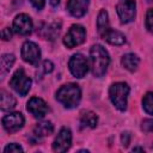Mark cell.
Wrapping results in <instances>:
<instances>
[{"instance_id":"cell-18","label":"cell","mask_w":153,"mask_h":153,"mask_svg":"<svg viewBox=\"0 0 153 153\" xmlns=\"http://www.w3.org/2000/svg\"><path fill=\"white\" fill-rule=\"evenodd\" d=\"M98 117L93 111H85L81 115L80 124L82 128H94L97 126Z\"/></svg>"},{"instance_id":"cell-27","label":"cell","mask_w":153,"mask_h":153,"mask_svg":"<svg viewBox=\"0 0 153 153\" xmlns=\"http://www.w3.org/2000/svg\"><path fill=\"white\" fill-rule=\"evenodd\" d=\"M121 141H122L123 147H127L130 142V133L129 131H123L122 135H121Z\"/></svg>"},{"instance_id":"cell-28","label":"cell","mask_w":153,"mask_h":153,"mask_svg":"<svg viewBox=\"0 0 153 153\" xmlns=\"http://www.w3.org/2000/svg\"><path fill=\"white\" fill-rule=\"evenodd\" d=\"M30 2H31V5L36 8V10H42L43 7H44V5H45V0H30Z\"/></svg>"},{"instance_id":"cell-15","label":"cell","mask_w":153,"mask_h":153,"mask_svg":"<svg viewBox=\"0 0 153 153\" xmlns=\"http://www.w3.org/2000/svg\"><path fill=\"white\" fill-rule=\"evenodd\" d=\"M121 63H122V66H123L127 71H129V72H135V71L137 69V67H139L140 59H139V56H137L136 54H134V53H128V54H126V55L122 56Z\"/></svg>"},{"instance_id":"cell-17","label":"cell","mask_w":153,"mask_h":153,"mask_svg":"<svg viewBox=\"0 0 153 153\" xmlns=\"http://www.w3.org/2000/svg\"><path fill=\"white\" fill-rule=\"evenodd\" d=\"M16 106V98L6 92V91H1L0 92V108L2 111H11L12 109H14Z\"/></svg>"},{"instance_id":"cell-1","label":"cell","mask_w":153,"mask_h":153,"mask_svg":"<svg viewBox=\"0 0 153 153\" xmlns=\"http://www.w3.org/2000/svg\"><path fill=\"white\" fill-rule=\"evenodd\" d=\"M90 57H91V66L92 73L96 78H102L109 67L110 56L106 49L100 44H93L90 49Z\"/></svg>"},{"instance_id":"cell-5","label":"cell","mask_w":153,"mask_h":153,"mask_svg":"<svg viewBox=\"0 0 153 153\" xmlns=\"http://www.w3.org/2000/svg\"><path fill=\"white\" fill-rule=\"evenodd\" d=\"M86 39V30L82 25L80 24H74L69 27V30L67 31V33L63 37V44L72 49L76 45H80L85 42Z\"/></svg>"},{"instance_id":"cell-19","label":"cell","mask_w":153,"mask_h":153,"mask_svg":"<svg viewBox=\"0 0 153 153\" xmlns=\"http://www.w3.org/2000/svg\"><path fill=\"white\" fill-rule=\"evenodd\" d=\"M109 16L105 10H100L97 17V29L99 35H103L108 29H109Z\"/></svg>"},{"instance_id":"cell-23","label":"cell","mask_w":153,"mask_h":153,"mask_svg":"<svg viewBox=\"0 0 153 153\" xmlns=\"http://www.w3.org/2000/svg\"><path fill=\"white\" fill-rule=\"evenodd\" d=\"M145 24H146V29L153 33V8H149L146 13V20H145Z\"/></svg>"},{"instance_id":"cell-7","label":"cell","mask_w":153,"mask_h":153,"mask_svg":"<svg viewBox=\"0 0 153 153\" xmlns=\"http://www.w3.org/2000/svg\"><path fill=\"white\" fill-rule=\"evenodd\" d=\"M22 57L25 62L37 66L39 60H41V50L39 47L31 41H26L24 42V44L22 45V50H20Z\"/></svg>"},{"instance_id":"cell-6","label":"cell","mask_w":153,"mask_h":153,"mask_svg":"<svg viewBox=\"0 0 153 153\" xmlns=\"http://www.w3.org/2000/svg\"><path fill=\"white\" fill-rule=\"evenodd\" d=\"M68 67L71 73L73 74V76L75 78H84L86 75V73L88 72V62L86 60V57L82 54H74L68 62Z\"/></svg>"},{"instance_id":"cell-21","label":"cell","mask_w":153,"mask_h":153,"mask_svg":"<svg viewBox=\"0 0 153 153\" xmlns=\"http://www.w3.org/2000/svg\"><path fill=\"white\" fill-rule=\"evenodd\" d=\"M14 61H16V57H14L13 54H4L1 56V62H0L1 75H5L6 73L10 72V69L12 68Z\"/></svg>"},{"instance_id":"cell-4","label":"cell","mask_w":153,"mask_h":153,"mask_svg":"<svg viewBox=\"0 0 153 153\" xmlns=\"http://www.w3.org/2000/svg\"><path fill=\"white\" fill-rule=\"evenodd\" d=\"M31 84H32L31 78L25 74L23 68L17 69L10 80V86L22 97H24L29 93V91L31 88Z\"/></svg>"},{"instance_id":"cell-20","label":"cell","mask_w":153,"mask_h":153,"mask_svg":"<svg viewBox=\"0 0 153 153\" xmlns=\"http://www.w3.org/2000/svg\"><path fill=\"white\" fill-rule=\"evenodd\" d=\"M59 32H60V24L57 25L56 23L48 24V25H45V27L41 29V35L45 39H54L56 37V35H59Z\"/></svg>"},{"instance_id":"cell-12","label":"cell","mask_w":153,"mask_h":153,"mask_svg":"<svg viewBox=\"0 0 153 153\" xmlns=\"http://www.w3.org/2000/svg\"><path fill=\"white\" fill-rule=\"evenodd\" d=\"M26 109L36 118H43L49 110L48 104L42 98H38V97L30 98L26 104Z\"/></svg>"},{"instance_id":"cell-13","label":"cell","mask_w":153,"mask_h":153,"mask_svg":"<svg viewBox=\"0 0 153 153\" xmlns=\"http://www.w3.org/2000/svg\"><path fill=\"white\" fill-rule=\"evenodd\" d=\"M88 5H90V0H68L67 10L73 17L80 18L86 14Z\"/></svg>"},{"instance_id":"cell-8","label":"cell","mask_w":153,"mask_h":153,"mask_svg":"<svg viewBox=\"0 0 153 153\" xmlns=\"http://www.w3.org/2000/svg\"><path fill=\"white\" fill-rule=\"evenodd\" d=\"M135 8H136L135 0H120L116 10L121 22L124 24L133 22L135 18Z\"/></svg>"},{"instance_id":"cell-14","label":"cell","mask_w":153,"mask_h":153,"mask_svg":"<svg viewBox=\"0 0 153 153\" xmlns=\"http://www.w3.org/2000/svg\"><path fill=\"white\" fill-rule=\"evenodd\" d=\"M100 37L104 41H106L108 43L112 44V45H122L127 41L126 39V36L122 32H120L117 30H112L111 27H109L103 35H100Z\"/></svg>"},{"instance_id":"cell-26","label":"cell","mask_w":153,"mask_h":153,"mask_svg":"<svg viewBox=\"0 0 153 153\" xmlns=\"http://www.w3.org/2000/svg\"><path fill=\"white\" fill-rule=\"evenodd\" d=\"M42 69H43V73H51L54 69V63L49 60H45L42 63Z\"/></svg>"},{"instance_id":"cell-25","label":"cell","mask_w":153,"mask_h":153,"mask_svg":"<svg viewBox=\"0 0 153 153\" xmlns=\"http://www.w3.org/2000/svg\"><path fill=\"white\" fill-rule=\"evenodd\" d=\"M141 129L147 133H153V118L143 120L141 123Z\"/></svg>"},{"instance_id":"cell-9","label":"cell","mask_w":153,"mask_h":153,"mask_svg":"<svg viewBox=\"0 0 153 153\" xmlns=\"http://www.w3.org/2000/svg\"><path fill=\"white\" fill-rule=\"evenodd\" d=\"M24 123H25V120L20 112H11L2 117V127L10 134H13L20 130Z\"/></svg>"},{"instance_id":"cell-24","label":"cell","mask_w":153,"mask_h":153,"mask_svg":"<svg viewBox=\"0 0 153 153\" xmlns=\"http://www.w3.org/2000/svg\"><path fill=\"white\" fill-rule=\"evenodd\" d=\"M4 152H5V153H17V152H23V147L19 146L18 143H16V142H12V143H8V145L4 148Z\"/></svg>"},{"instance_id":"cell-10","label":"cell","mask_w":153,"mask_h":153,"mask_svg":"<svg viewBox=\"0 0 153 153\" xmlns=\"http://www.w3.org/2000/svg\"><path fill=\"white\" fill-rule=\"evenodd\" d=\"M72 145V133L68 128L63 127L56 135L54 142H53V149L57 153H63L69 149Z\"/></svg>"},{"instance_id":"cell-3","label":"cell","mask_w":153,"mask_h":153,"mask_svg":"<svg viewBox=\"0 0 153 153\" xmlns=\"http://www.w3.org/2000/svg\"><path fill=\"white\" fill-rule=\"evenodd\" d=\"M129 86L126 82H115L109 88V97L111 103L120 111L127 110L128 96H129Z\"/></svg>"},{"instance_id":"cell-22","label":"cell","mask_w":153,"mask_h":153,"mask_svg":"<svg viewBox=\"0 0 153 153\" xmlns=\"http://www.w3.org/2000/svg\"><path fill=\"white\" fill-rule=\"evenodd\" d=\"M142 108L148 115H153V92H147L143 96Z\"/></svg>"},{"instance_id":"cell-2","label":"cell","mask_w":153,"mask_h":153,"mask_svg":"<svg viewBox=\"0 0 153 153\" xmlns=\"http://www.w3.org/2000/svg\"><path fill=\"white\" fill-rule=\"evenodd\" d=\"M81 99V90L76 84L69 82L61 86L56 92V100L66 109H74L79 105Z\"/></svg>"},{"instance_id":"cell-31","label":"cell","mask_w":153,"mask_h":153,"mask_svg":"<svg viewBox=\"0 0 153 153\" xmlns=\"http://www.w3.org/2000/svg\"><path fill=\"white\" fill-rule=\"evenodd\" d=\"M136 151H141V152H143V148H141V147H134V148H133V152H136Z\"/></svg>"},{"instance_id":"cell-16","label":"cell","mask_w":153,"mask_h":153,"mask_svg":"<svg viewBox=\"0 0 153 153\" xmlns=\"http://www.w3.org/2000/svg\"><path fill=\"white\" fill-rule=\"evenodd\" d=\"M54 131V126L50 121H43L36 124V127L33 128V135L36 137H44V136H49L50 134H53Z\"/></svg>"},{"instance_id":"cell-30","label":"cell","mask_w":153,"mask_h":153,"mask_svg":"<svg viewBox=\"0 0 153 153\" xmlns=\"http://www.w3.org/2000/svg\"><path fill=\"white\" fill-rule=\"evenodd\" d=\"M49 2H50V5H51V6H54V7H55V6H57V5L60 4V0H49Z\"/></svg>"},{"instance_id":"cell-29","label":"cell","mask_w":153,"mask_h":153,"mask_svg":"<svg viewBox=\"0 0 153 153\" xmlns=\"http://www.w3.org/2000/svg\"><path fill=\"white\" fill-rule=\"evenodd\" d=\"M1 37H2L4 41L11 39V37H12V30H11L10 27H5V29L2 30V32H1Z\"/></svg>"},{"instance_id":"cell-11","label":"cell","mask_w":153,"mask_h":153,"mask_svg":"<svg viewBox=\"0 0 153 153\" xmlns=\"http://www.w3.org/2000/svg\"><path fill=\"white\" fill-rule=\"evenodd\" d=\"M32 20L27 14L20 13L13 19V31L16 33L20 36H29L32 32Z\"/></svg>"}]
</instances>
